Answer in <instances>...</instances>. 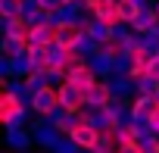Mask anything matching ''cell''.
Instances as JSON below:
<instances>
[{"instance_id": "10", "label": "cell", "mask_w": 159, "mask_h": 153, "mask_svg": "<svg viewBox=\"0 0 159 153\" xmlns=\"http://www.w3.org/2000/svg\"><path fill=\"white\" fill-rule=\"evenodd\" d=\"M143 10H147V3H140V0H119V13H122L125 25H134Z\"/></svg>"}, {"instance_id": "17", "label": "cell", "mask_w": 159, "mask_h": 153, "mask_svg": "<svg viewBox=\"0 0 159 153\" xmlns=\"http://www.w3.org/2000/svg\"><path fill=\"white\" fill-rule=\"evenodd\" d=\"M119 153H122V150H119Z\"/></svg>"}, {"instance_id": "9", "label": "cell", "mask_w": 159, "mask_h": 153, "mask_svg": "<svg viewBox=\"0 0 159 153\" xmlns=\"http://www.w3.org/2000/svg\"><path fill=\"white\" fill-rule=\"evenodd\" d=\"M156 106H159V100H156V97L140 94V97L131 103V119H134V122H140V125H147V122H150V116L156 113Z\"/></svg>"}, {"instance_id": "2", "label": "cell", "mask_w": 159, "mask_h": 153, "mask_svg": "<svg viewBox=\"0 0 159 153\" xmlns=\"http://www.w3.org/2000/svg\"><path fill=\"white\" fill-rule=\"evenodd\" d=\"M22 119H25V100H22L19 88H7L3 100H0V122L7 128H16Z\"/></svg>"}, {"instance_id": "13", "label": "cell", "mask_w": 159, "mask_h": 153, "mask_svg": "<svg viewBox=\"0 0 159 153\" xmlns=\"http://www.w3.org/2000/svg\"><path fill=\"white\" fill-rule=\"evenodd\" d=\"M147 128H150L153 134H159V106H156V113L150 116V122H147Z\"/></svg>"}, {"instance_id": "3", "label": "cell", "mask_w": 159, "mask_h": 153, "mask_svg": "<svg viewBox=\"0 0 159 153\" xmlns=\"http://www.w3.org/2000/svg\"><path fill=\"white\" fill-rule=\"evenodd\" d=\"M31 109L38 116H56L59 113V88L47 81L38 91H31Z\"/></svg>"}, {"instance_id": "4", "label": "cell", "mask_w": 159, "mask_h": 153, "mask_svg": "<svg viewBox=\"0 0 159 153\" xmlns=\"http://www.w3.org/2000/svg\"><path fill=\"white\" fill-rule=\"evenodd\" d=\"M84 100H88V106L91 109H106V106H112L116 103V91H112V85L106 81V78H97L91 88H88V94H84Z\"/></svg>"}, {"instance_id": "7", "label": "cell", "mask_w": 159, "mask_h": 153, "mask_svg": "<svg viewBox=\"0 0 159 153\" xmlns=\"http://www.w3.org/2000/svg\"><path fill=\"white\" fill-rule=\"evenodd\" d=\"M91 16H94L100 25L112 28V31H116L119 25H125V22H122V13H119V0H103V3H100V7H97Z\"/></svg>"}, {"instance_id": "16", "label": "cell", "mask_w": 159, "mask_h": 153, "mask_svg": "<svg viewBox=\"0 0 159 153\" xmlns=\"http://www.w3.org/2000/svg\"><path fill=\"white\" fill-rule=\"evenodd\" d=\"M156 53H159V44H156Z\"/></svg>"}, {"instance_id": "8", "label": "cell", "mask_w": 159, "mask_h": 153, "mask_svg": "<svg viewBox=\"0 0 159 153\" xmlns=\"http://www.w3.org/2000/svg\"><path fill=\"white\" fill-rule=\"evenodd\" d=\"M31 47H56V22H38L28 31Z\"/></svg>"}, {"instance_id": "11", "label": "cell", "mask_w": 159, "mask_h": 153, "mask_svg": "<svg viewBox=\"0 0 159 153\" xmlns=\"http://www.w3.org/2000/svg\"><path fill=\"white\" fill-rule=\"evenodd\" d=\"M25 3H28V0H0V16H3V19L25 16Z\"/></svg>"}, {"instance_id": "5", "label": "cell", "mask_w": 159, "mask_h": 153, "mask_svg": "<svg viewBox=\"0 0 159 153\" xmlns=\"http://www.w3.org/2000/svg\"><path fill=\"white\" fill-rule=\"evenodd\" d=\"M88 106V100H84V91H78L75 85H69V81H62L59 85V109H66V113H81Z\"/></svg>"}, {"instance_id": "12", "label": "cell", "mask_w": 159, "mask_h": 153, "mask_svg": "<svg viewBox=\"0 0 159 153\" xmlns=\"http://www.w3.org/2000/svg\"><path fill=\"white\" fill-rule=\"evenodd\" d=\"M143 150H147V153H159V134L143 137Z\"/></svg>"}, {"instance_id": "14", "label": "cell", "mask_w": 159, "mask_h": 153, "mask_svg": "<svg viewBox=\"0 0 159 153\" xmlns=\"http://www.w3.org/2000/svg\"><path fill=\"white\" fill-rule=\"evenodd\" d=\"M150 38H153V41H156V44H159V25H156V31H153V35H150Z\"/></svg>"}, {"instance_id": "6", "label": "cell", "mask_w": 159, "mask_h": 153, "mask_svg": "<svg viewBox=\"0 0 159 153\" xmlns=\"http://www.w3.org/2000/svg\"><path fill=\"white\" fill-rule=\"evenodd\" d=\"M97 78H100V75H97V69H94L91 63H81V66H75V69H69L62 81H69V85H75L78 91H84V94H88V88H91V85H94Z\"/></svg>"}, {"instance_id": "15", "label": "cell", "mask_w": 159, "mask_h": 153, "mask_svg": "<svg viewBox=\"0 0 159 153\" xmlns=\"http://www.w3.org/2000/svg\"><path fill=\"white\" fill-rule=\"evenodd\" d=\"M153 10H156V16H159V0H156V7H153Z\"/></svg>"}, {"instance_id": "1", "label": "cell", "mask_w": 159, "mask_h": 153, "mask_svg": "<svg viewBox=\"0 0 159 153\" xmlns=\"http://www.w3.org/2000/svg\"><path fill=\"white\" fill-rule=\"evenodd\" d=\"M84 41H88V35H84V25L78 19H69V16L56 19V47H62V50H81Z\"/></svg>"}]
</instances>
